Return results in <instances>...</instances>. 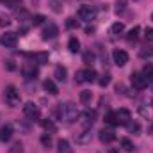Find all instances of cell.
<instances>
[{"label": "cell", "instance_id": "obj_6", "mask_svg": "<svg viewBox=\"0 0 153 153\" xmlns=\"http://www.w3.org/2000/svg\"><path fill=\"white\" fill-rule=\"evenodd\" d=\"M23 114L27 116L29 119H38L39 114H41V111H39V107L34 102H27V103L23 105Z\"/></svg>", "mask_w": 153, "mask_h": 153}, {"label": "cell", "instance_id": "obj_1", "mask_svg": "<svg viewBox=\"0 0 153 153\" xmlns=\"http://www.w3.org/2000/svg\"><path fill=\"white\" fill-rule=\"evenodd\" d=\"M57 116H59V119H62L66 123H75V121H78L80 112H78V109L73 102H66V103H59Z\"/></svg>", "mask_w": 153, "mask_h": 153}, {"label": "cell", "instance_id": "obj_31", "mask_svg": "<svg viewBox=\"0 0 153 153\" xmlns=\"http://www.w3.org/2000/svg\"><path fill=\"white\" fill-rule=\"evenodd\" d=\"M125 9H126V0H117V2H116V11H117V14L123 13Z\"/></svg>", "mask_w": 153, "mask_h": 153}, {"label": "cell", "instance_id": "obj_10", "mask_svg": "<svg viewBox=\"0 0 153 153\" xmlns=\"http://www.w3.org/2000/svg\"><path fill=\"white\" fill-rule=\"evenodd\" d=\"M114 116H116V125H126L132 119V114H130L128 109H119V111L114 112Z\"/></svg>", "mask_w": 153, "mask_h": 153}, {"label": "cell", "instance_id": "obj_4", "mask_svg": "<svg viewBox=\"0 0 153 153\" xmlns=\"http://www.w3.org/2000/svg\"><path fill=\"white\" fill-rule=\"evenodd\" d=\"M96 78V71L93 70V68H85V70H80V71H76V76L75 80L78 84H85V82H93Z\"/></svg>", "mask_w": 153, "mask_h": 153}, {"label": "cell", "instance_id": "obj_17", "mask_svg": "<svg viewBox=\"0 0 153 153\" xmlns=\"http://www.w3.org/2000/svg\"><path fill=\"white\" fill-rule=\"evenodd\" d=\"M57 153H73V152H71L70 143H68L66 139H61V141L57 143Z\"/></svg>", "mask_w": 153, "mask_h": 153}, {"label": "cell", "instance_id": "obj_7", "mask_svg": "<svg viewBox=\"0 0 153 153\" xmlns=\"http://www.w3.org/2000/svg\"><path fill=\"white\" fill-rule=\"evenodd\" d=\"M94 119H96V112H94V111H91V109H85L82 114L78 116V121H80L85 128H89V126L94 123Z\"/></svg>", "mask_w": 153, "mask_h": 153}, {"label": "cell", "instance_id": "obj_27", "mask_svg": "<svg viewBox=\"0 0 153 153\" xmlns=\"http://www.w3.org/2000/svg\"><path fill=\"white\" fill-rule=\"evenodd\" d=\"M7 153H23V144L18 141V143H14L11 148H9V152Z\"/></svg>", "mask_w": 153, "mask_h": 153}, {"label": "cell", "instance_id": "obj_5", "mask_svg": "<svg viewBox=\"0 0 153 153\" xmlns=\"http://www.w3.org/2000/svg\"><path fill=\"white\" fill-rule=\"evenodd\" d=\"M22 73H23V76H25L27 80H36L38 75H39V70L34 62H25L23 68H22Z\"/></svg>", "mask_w": 153, "mask_h": 153}, {"label": "cell", "instance_id": "obj_34", "mask_svg": "<svg viewBox=\"0 0 153 153\" xmlns=\"http://www.w3.org/2000/svg\"><path fill=\"white\" fill-rule=\"evenodd\" d=\"M50 5H52V11H55V13H61V11H62L61 4H59L57 0H50Z\"/></svg>", "mask_w": 153, "mask_h": 153}, {"label": "cell", "instance_id": "obj_13", "mask_svg": "<svg viewBox=\"0 0 153 153\" xmlns=\"http://www.w3.org/2000/svg\"><path fill=\"white\" fill-rule=\"evenodd\" d=\"M112 59H114L116 66H125V64L128 62V53H126L125 50L116 48L114 52H112Z\"/></svg>", "mask_w": 153, "mask_h": 153}, {"label": "cell", "instance_id": "obj_40", "mask_svg": "<svg viewBox=\"0 0 153 153\" xmlns=\"http://www.w3.org/2000/svg\"><path fill=\"white\" fill-rule=\"evenodd\" d=\"M11 23V20L9 18H4V16H0V27H7Z\"/></svg>", "mask_w": 153, "mask_h": 153}, {"label": "cell", "instance_id": "obj_3", "mask_svg": "<svg viewBox=\"0 0 153 153\" xmlns=\"http://www.w3.org/2000/svg\"><path fill=\"white\" fill-rule=\"evenodd\" d=\"M78 18L80 20H84V22H93V20H96V16H98V11H96V7L94 5H82L80 9H78Z\"/></svg>", "mask_w": 153, "mask_h": 153}, {"label": "cell", "instance_id": "obj_26", "mask_svg": "<svg viewBox=\"0 0 153 153\" xmlns=\"http://www.w3.org/2000/svg\"><path fill=\"white\" fill-rule=\"evenodd\" d=\"M139 55H141L143 59H148V57H153V46H146V48H143V50L139 52Z\"/></svg>", "mask_w": 153, "mask_h": 153}, {"label": "cell", "instance_id": "obj_33", "mask_svg": "<svg viewBox=\"0 0 153 153\" xmlns=\"http://www.w3.org/2000/svg\"><path fill=\"white\" fill-rule=\"evenodd\" d=\"M126 125H128V132H132V134H137L141 130L139 123H126Z\"/></svg>", "mask_w": 153, "mask_h": 153}, {"label": "cell", "instance_id": "obj_41", "mask_svg": "<svg viewBox=\"0 0 153 153\" xmlns=\"http://www.w3.org/2000/svg\"><path fill=\"white\" fill-rule=\"evenodd\" d=\"M152 20H153V13H152Z\"/></svg>", "mask_w": 153, "mask_h": 153}, {"label": "cell", "instance_id": "obj_20", "mask_svg": "<svg viewBox=\"0 0 153 153\" xmlns=\"http://www.w3.org/2000/svg\"><path fill=\"white\" fill-rule=\"evenodd\" d=\"M143 76L148 80V84H152L153 82V66L152 64H146V66L143 68Z\"/></svg>", "mask_w": 153, "mask_h": 153}, {"label": "cell", "instance_id": "obj_2", "mask_svg": "<svg viewBox=\"0 0 153 153\" xmlns=\"http://www.w3.org/2000/svg\"><path fill=\"white\" fill-rule=\"evenodd\" d=\"M4 98H5V103L11 105V107H20V103H22L20 91H18L14 85H7V87H5V91H4Z\"/></svg>", "mask_w": 153, "mask_h": 153}, {"label": "cell", "instance_id": "obj_37", "mask_svg": "<svg viewBox=\"0 0 153 153\" xmlns=\"http://www.w3.org/2000/svg\"><path fill=\"white\" fill-rule=\"evenodd\" d=\"M41 143H43L45 146H50V144H52V137H50V135H43V137H41Z\"/></svg>", "mask_w": 153, "mask_h": 153}, {"label": "cell", "instance_id": "obj_23", "mask_svg": "<svg viewBox=\"0 0 153 153\" xmlns=\"http://www.w3.org/2000/svg\"><path fill=\"white\" fill-rule=\"evenodd\" d=\"M41 125H43V128H45L46 132H50V134H53V132L57 130V126L53 125V121H52V119H43V121H41Z\"/></svg>", "mask_w": 153, "mask_h": 153}, {"label": "cell", "instance_id": "obj_16", "mask_svg": "<svg viewBox=\"0 0 153 153\" xmlns=\"http://www.w3.org/2000/svg\"><path fill=\"white\" fill-rule=\"evenodd\" d=\"M43 87L46 89V93H50V94H53V96L59 93V87H57V85H55V82H53V80H50V78H48V80H45Z\"/></svg>", "mask_w": 153, "mask_h": 153}, {"label": "cell", "instance_id": "obj_24", "mask_svg": "<svg viewBox=\"0 0 153 153\" xmlns=\"http://www.w3.org/2000/svg\"><path fill=\"white\" fill-rule=\"evenodd\" d=\"M91 100H93V93H91V91H82V93H80V102H82V103L89 105Z\"/></svg>", "mask_w": 153, "mask_h": 153}, {"label": "cell", "instance_id": "obj_15", "mask_svg": "<svg viewBox=\"0 0 153 153\" xmlns=\"http://www.w3.org/2000/svg\"><path fill=\"white\" fill-rule=\"evenodd\" d=\"M116 139V134L112 132V130H100V141L102 143H105V144H109V143H112Z\"/></svg>", "mask_w": 153, "mask_h": 153}, {"label": "cell", "instance_id": "obj_35", "mask_svg": "<svg viewBox=\"0 0 153 153\" xmlns=\"http://www.w3.org/2000/svg\"><path fill=\"white\" fill-rule=\"evenodd\" d=\"M105 121H107L109 125H116V116H114V112H109V114L105 116Z\"/></svg>", "mask_w": 153, "mask_h": 153}, {"label": "cell", "instance_id": "obj_28", "mask_svg": "<svg viewBox=\"0 0 153 153\" xmlns=\"http://www.w3.org/2000/svg\"><path fill=\"white\" fill-rule=\"evenodd\" d=\"M84 62H85V64H93V62H94V53H93L91 50L84 53Z\"/></svg>", "mask_w": 153, "mask_h": 153}, {"label": "cell", "instance_id": "obj_21", "mask_svg": "<svg viewBox=\"0 0 153 153\" xmlns=\"http://www.w3.org/2000/svg\"><path fill=\"white\" fill-rule=\"evenodd\" d=\"M68 48H70L71 53H76V52L80 50V41H78L76 38H70V41H68Z\"/></svg>", "mask_w": 153, "mask_h": 153}, {"label": "cell", "instance_id": "obj_14", "mask_svg": "<svg viewBox=\"0 0 153 153\" xmlns=\"http://www.w3.org/2000/svg\"><path fill=\"white\" fill-rule=\"evenodd\" d=\"M13 137V125H4L0 128V143H7Z\"/></svg>", "mask_w": 153, "mask_h": 153}, {"label": "cell", "instance_id": "obj_22", "mask_svg": "<svg viewBox=\"0 0 153 153\" xmlns=\"http://www.w3.org/2000/svg\"><path fill=\"white\" fill-rule=\"evenodd\" d=\"M123 32H125V23H121V22H116L114 25L111 27V34H114V36H119Z\"/></svg>", "mask_w": 153, "mask_h": 153}, {"label": "cell", "instance_id": "obj_18", "mask_svg": "<svg viewBox=\"0 0 153 153\" xmlns=\"http://www.w3.org/2000/svg\"><path fill=\"white\" fill-rule=\"evenodd\" d=\"M89 141H91V130L89 128H85L80 135H76V143L78 144H87Z\"/></svg>", "mask_w": 153, "mask_h": 153}, {"label": "cell", "instance_id": "obj_12", "mask_svg": "<svg viewBox=\"0 0 153 153\" xmlns=\"http://www.w3.org/2000/svg\"><path fill=\"white\" fill-rule=\"evenodd\" d=\"M29 59H32L38 64H48V53L46 52H32V53H22Z\"/></svg>", "mask_w": 153, "mask_h": 153}, {"label": "cell", "instance_id": "obj_19", "mask_svg": "<svg viewBox=\"0 0 153 153\" xmlns=\"http://www.w3.org/2000/svg\"><path fill=\"white\" fill-rule=\"evenodd\" d=\"M66 75H68V71H66V68H62V66H57L55 71H53V76H55L57 80H61V82L66 80Z\"/></svg>", "mask_w": 153, "mask_h": 153}, {"label": "cell", "instance_id": "obj_9", "mask_svg": "<svg viewBox=\"0 0 153 153\" xmlns=\"http://www.w3.org/2000/svg\"><path fill=\"white\" fill-rule=\"evenodd\" d=\"M130 80H132L134 89H137V91H143L144 87H148V80L143 76V73H132Z\"/></svg>", "mask_w": 153, "mask_h": 153}, {"label": "cell", "instance_id": "obj_36", "mask_svg": "<svg viewBox=\"0 0 153 153\" xmlns=\"http://www.w3.org/2000/svg\"><path fill=\"white\" fill-rule=\"evenodd\" d=\"M144 38H146V41H153V29H146L144 30Z\"/></svg>", "mask_w": 153, "mask_h": 153}, {"label": "cell", "instance_id": "obj_30", "mask_svg": "<svg viewBox=\"0 0 153 153\" xmlns=\"http://www.w3.org/2000/svg\"><path fill=\"white\" fill-rule=\"evenodd\" d=\"M30 22H32V25H41V23H45V16L43 14H36V16L30 18Z\"/></svg>", "mask_w": 153, "mask_h": 153}, {"label": "cell", "instance_id": "obj_38", "mask_svg": "<svg viewBox=\"0 0 153 153\" xmlns=\"http://www.w3.org/2000/svg\"><path fill=\"white\" fill-rule=\"evenodd\" d=\"M5 68H7L9 71H14V70H16V64H14L13 61H5Z\"/></svg>", "mask_w": 153, "mask_h": 153}, {"label": "cell", "instance_id": "obj_32", "mask_svg": "<svg viewBox=\"0 0 153 153\" xmlns=\"http://www.w3.org/2000/svg\"><path fill=\"white\" fill-rule=\"evenodd\" d=\"M98 84L102 85V87H105V85H109L111 84V75L107 73V75H102V78L98 80Z\"/></svg>", "mask_w": 153, "mask_h": 153}, {"label": "cell", "instance_id": "obj_8", "mask_svg": "<svg viewBox=\"0 0 153 153\" xmlns=\"http://www.w3.org/2000/svg\"><path fill=\"white\" fill-rule=\"evenodd\" d=\"M0 43H2V46H5V48H14L16 43H18V34H16V32H5V34H2Z\"/></svg>", "mask_w": 153, "mask_h": 153}, {"label": "cell", "instance_id": "obj_39", "mask_svg": "<svg viewBox=\"0 0 153 153\" xmlns=\"http://www.w3.org/2000/svg\"><path fill=\"white\" fill-rule=\"evenodd\" d=\"M66 27H68V29H73V27H76V22L73 18H68V20H66Z\"/></svg>", "mask_w": 153, "mask_h": 153}, {"label": "cell", "instance_id": "obj_25", "mask_svg": "<svg viewBox=\"0 0 153 153\" xmlns=\"http://www.w3.org/2000/svg\"><path fill=\"white\" fill-rule=\"evenodd\" d=\"M121 146H123V150H125V152H134V148H135V146H134V143H132L130 139H126V137H125V139H121Z\"/></svg>", "mask_w": 153, "mask_h": 153}, {"label": "cell", "instance_id": "obj_11", "mask_svg": "<svg viewBox=\"0 0 153 153\" xmlns=\"http://www.w3.org/2000/svg\"><path fill=\"white\" fill-rule=\"evenodd\" d=\"M57 34H59V29H57V25H53V23H48V25L43 29V32H41V38L45 39V41H48V39L57 38Z\"/></svg>", "mask_w": 153, "mask_h": 153}, {"label": "cell", "instance_id": "obj_29", "mask_svg": "<svg viewBox=\"0 0 153 153\" xmlns=\"http://www.w3.org/2000/svg\"><path fill=\"white\" fill-rule=\"evenodd\" d=\"M137 36H139V27H134V29L128 32L126 39H128V41H135V39H137Z\"/></svg>", "mask_w": 153, "mask_h": 153}]
</instances>
